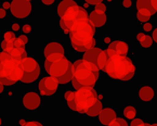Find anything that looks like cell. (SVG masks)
Returning <instances> with one entry per match:
<instances>
[{
    "mask_svg": "<svg viewBox=\"0 0 157 126\" xmlns=\"http://www.w3.org/2000/svg\"><path fill=\"white\" fill-rule=\"evenodd\" d=\"M99 80L98 68L85 60H77L73 64V86L76 90L81 88H93Z\"/></svg>",
    "mask_w": 157,
    "mask_h": 126,
    "instance_id": "6da1fadb",
    "label": "cell"
},
{
    "mask_svg": "<svg viewBox=\"0 0 157 126\" xmlns=\"http://www.w3.org/2000/svg\"><path fill=\"white\" fill-rule=\"evenodd\" d=\"M44 69L50 77L54 78L59 84H67L72 81L73 64L64 54L58 53L47 57Z\"/></svg>",
    "mask_w": 157,
    "mask_h": 126,
    "instance_id": "7a4b0ae2",
    "label": "cell"
},
{
    "mask_svg": "<svg viewBox=\"0 0 157 126\" xmlns=\"http://www.w3.org/2000/svg\"><path fill=\"white\" fill-rule=\"evenodd\" d=\"M104 71L112 78L118 81H130L136 74V65L128 57L114 56L109 59Z\"/></svg>",
    "mask_w": 157,
    "mask_h": 126,
    "instance_id": "3957f363",
    "label": "cell"
},
{
    "mask_svg": "<svg viewBox=\"0 0 157 126\" xmlns=\"http://www.w3.org/2000/svg\"><path fill=\"white\" fill-rule=\"evenodd\" d=\"M22 76L21 61L12 59L7 52H0V83L10 86L21 81Z\"/></svg>",
    "mask_w": 157,
    "mask_h": 126,
    "instance_id": "277c9868",
    "label": "cell"
},
{
    "mask_svg": "<svg viewBox=\"0 0 157 126\" xmlns=\"http://www.w3.org/2000/svg\"><path fill=\"white\" fill-rule=\"evenodd\" d=\"M80 19H88V13L83 8L79 7L78 5L71 7L60 19V26L64 33L68 34L71 32V28L74 25L76 21Z\"/></svg>",
    "mask_w": 157,
    "mask_h": 126,
    "instance_id": "5b68a950",
    "label": "cell"
},
{
    "mask_svg": "<svg viewBox=\"0 0 157 126\" xmlns=\"http://www.w3.org/2000/svg\"><path fill=\"white\" fill-rule=\"evenodd\" d=\"M98 100V93L93 88H81L75 93V105L76 111L86 113V110Z\"/></svg>",
    "mask_w": 157,
    "mask_h": 126,
    "instance_id": "8992f818",
    "label": "cell"
},
{
    "mask_svg": "<svg viewBox=\"0 0 157 126\" xmlns=\"http://www.w3.org/2000/svg\"><path fill=\"white\" fill-rule=\"evenodd\" d=\"M72 46L76 51L86 52L95 46V39L93 35L85 32H69Z\"/></svg>",
    "mask_w": 157,
    "mask_h": 126,
    "instance_id": "52a82bcc",
    "label": "cell"
},
{
    "mask_svg": "<svg viewBox=\"0 0 157 126\" xmlns=\"http://www.w3.org/2000/svg\"><path fill=\"white\" fill-rule=\"evenodd\" d=\"M21 69L23 72V76H22L21 81L25 84L35 82L40 75V66L37 60L34 58L26 57L24 60H22Z\"/></svg>",
    "mask_w": 157,
    "mask_h": 126,
    "instance_id": "ba28073f",
    "label": "cell"
},
{
    "mask_svg": "<svg viewBox=\"0 0 157 126\" xmlns=\"http://www.w3.org/2000/svg\"><path fill=\"white\" fill-rule=\"evenodd\" d=\"M10 10L13 17L17 19H26V18L32 13L33 6L32 2L28 0H17V1H12L10 5Z\"/></svg>",
    "mask_w": 157,
    "mask_h": 126,
    "instance_id": "9c48e42d",
    "label": "cell"
},
{
    "mask_svg": "<svg viewBox=\"0 0 157 126\" xmlns=\"http://www.w3.org/2000/svg\"><path fill=\"white\" fill-rule=\"evenodd\" d=\"M58 87L59 83L50 76L44 77L42 80L39 81V84H38V88L42 96H52L58 90Z\"/></svg>",
    "mask_w": 157,
    "mask_h": 126,
    "instance_id": "30bf717a",
    "label": "cell"
},
{
    "mask_svg": "<svg viewBox=\"0 0 157 126\" xmlns=\"http://www.w3.org/2000/svg\"><path fill=\"white\" fill-rule=\"evenodd\" d=\"M106 54L109 58L114 56H125L127 57L128 52H129V46L126 44L125 41L121 40H114L109 44V48H107Z\"/></svg>",
    "mask_w": 157,
    "mask_h": 126,
    "instance_id": "8fae6325",
    "label": "cell"
},
{
    "mask_svg": "<svg viewBox=\"0 0 157 126\" xmlns=\"http://www.w3.org/2000/svg\"><path fill=\"white\" fill-rule=\"evenodd\" d=\"M22 103H23V107L28 111H36L41 105V99L37 93L29 91L23 96Z\"/></svg>",
    "mask_w": 157,
    "mask_h": 126,
    "instance_id": "7c38bea8",
    "label": "cell"
},
{
    "mask_svg": "<svg viewBox=\"0 0 157 126\" xmlns=\"http://www.w3.org/2000/svg\"><path fill=\"white\" fill-rule=\"evenodd\" d=\"M85 32V33H89L91 35L94 36L95 33V27L91 24V22L88 19H80L74 23V25L71 28V32Z\"/></svg>",
    "mask_w": 157,
    "mask_h": 126,
    "instance_id": "4fadbf2b",
    "label": "cell"
},
{
    "mask_svg": "<svg viewBox=\"0 0 157 126\" xmlns=\"http://www.w3.org/2000/svg\"><path fill=\"white\" fill-rule=\"evenodd\" d=\"M88 20L91 22V24H92L94 27H102L104 24L106 23L107 18L105 13H102V12H98L93 10V11L90 12V14H89Z\"/></svg>",
    "mask_w": 157,
    "mask_h": 126,
    "instance_id": "5bb4252c",
    "label": "cell"
},
{
    "mask_svg": "<svg viewBox=\"0 0 157 126\" xmlns=\"http://www.w3.org/2000/svg\"><path fill=\"white\" fill-rule=\"evenodd\" d=\"M115 119H117L116 117V112L113 109H111V108L102 109V111L99 114V121L102 125H109Z\"/></svg>",
    "mask_w": 157,
    "mask_h": 126,
    "instance_id": "9a60e30c",
    "label": "cell"
},
{
    "mask_svg": "<svg viewBox=\"0 0 157 126\" xmlns=\"http://www.w3.org/2000/svg\"><path fill=\"white\" fill-rule=\"evenodd\" d=\"M44 57H49L52 56V54H64V47L60 44V42L56 41H52L49 42V44L46 45L44 49Z\"/></svg>",
    "mask_w": 157,
    "mask_h": 126,
    "instance_id": "2e32d148",
    "label": "cell"
},
{
    "mask_svg": "<svg viewBox=\"0 0 157 126\" xmlns=\"http://www.w3.org/2000/svg\"><path fill=\"white\" fill-rule=\"evenodd\" d=\"M154 89L152 88L151 86H142L141 88L139 89L138 96L139 99L143 102H150V101L153 100L154 98Z\"/></svg>",
    "mask_w": 157,
    "mask_h": 126,
    "instance_id": "e0dca14e",
    "label": "cell"
},
{
    "mask_svg": "<svg viewBox=\"0 0 157 126\" xmlns=\"http://www.w3.org/2000/svg\"><path fill=\"white\" fill-rule=\"evenodd\" d=\"M101 51H102V50L100 49V48H95V47H93V48L87 50V51L83 53L82 60L88 61V62L92 63V64H94V65H95V64H97V60H98V58H99ZM95 66H97V65H95Z\"/></svg>",
    "mask_w": 157,
    "mask_h": 126,
    "instance_id": "ac0fdd59",
    "label": "cell"
},
{
    "mask_svg": "<svg viewBox=\"0 0 157 126\" xmlns=\"http://www.w3.org/2000/svg\"><path fill=\"white\" fill-rule=\"evenodd\" d=\"M9 56L11 57L12 59H14V60L22 61L27 57V53H26L25 48H13V49L9 52Z\"/></svg>",
    "mask_w": 157,
    "mask_h": 126,
    "instance_id": "d6986e66",
    "label": "cell"
},
{
    "mask_svg": "<svg viewBox=\"0 0 157 126\" xmlns=\"http://www.w3.org/2000/svg\"><path fill=\"white\" fill-rule=\"evenodd\" d=\"M102 111V102L98 99L92 105L88 108L86 110V113L89 115V116H97L100 114V112Z\"/></svg>",
    "mask_w": 157,
    "mask_h": 126,
    "instance_id": "ffe728a7",
    "label": "cell"
},
{
    "mask_svg": "<svg viewBox=\"0 0 157 126\" xmlns=\"http://www.w3.org/2000/svg\"><path fill=\"white\" fill-rule=\"evenodd\" d=\"M136 39H138V41L140 42L141 47H143L144 49H148V48H151L152 45H153L152 38H151L150 36L143 34V33L138 34V35H136Z\"/></svg>",
    "mask_w": 157,
    "mask_h": 126,
    "instance_id": "44dd1931",
    "label": "cell"
},
{
    "mask_svg": "<svg viewBox=\"0 0 157 126\" xmlns=\"http://www.w3.org/2000/svg\"><path fill=\"white\" fill-rule=\"evenodd\" d=\"M76 5H77V3L75 2V1H73V0H64V1H62V2L59 3V6H58V14L60 15V18L62 17L63 14H64L65 12L69 9V8L73 7V6H76Z\"/></svg>",
    "mask_w": 157,
    "mask_h": 126,
    "instance_id": "7402d4cb",
    "label": "cell"
},
{
    "mask_svg": "<svg viewBox=\"0 0 157 126\" xmlns=\"http://www.w3.org/2000/svg\"><path fill=\"white\" fill-rule=\"evenodd\" d=\"M109 58L107 57L106 52L102 50L101 53H100V56H99V58H98V60H97V64H95L97 68H98V70H105L107 62H109Z\"/></svg>",
    "mask_w": 157,
    "mask_h": 126,
    "instance_id": "603a6c76",
    "label": "cell"
},
{
    "mask_svg": "<svg viewBox=\"0 0 157 126\" xmlns=\"http://www.w3.org/2000/svg\"><path fill=\"white\" fill-rule=\"evenodd\" d=\"M152 17V13H151L148 10L145 9H140L136 12V18L140 22H143V23H147L148 20Z\"/></svg>",
    "mask_w": 157,
    "mask_h": 126,
    "instance_id": "cb8c5ba5",
    "label": "cell"
},
{
    "mask_svg": "<svg viewBox=\"0 0 157 126\" xmlns=\"http://www.w3.org/2000/svg\"><path fill=\"white\" fill-rule=\"evenodd\" d=\"M124 115H125L126 119L128 120H133L136 116V113H138V110L136 108H134L133 105H127V107L124 108Z\"/></svg>",
    "mask_w": 157,
    "mask_h": 126,
    "instance_id": "d4e9b609",
    "label": "cell"
},
{
    "mask_svg": "<svg viewBox=\"0 0 157 126\" xmlns=\"http://www.w3.org/2000/svg\"><path fill=\"white\" fill-rule=\"evenodd\" d=\"M65 100L69 109L73 111H76V105H75V93L74 91H66L65 93Z\"/></svg>",
    "mask_w": 157,
    "mask_h": 126,
    "instance_id": "484cf974",
    "label": "cell"
},
{
    "mask_svg": "<svg viewBox=\"0 0 157 126\" xmlns=\"http://www.w3.org/2000/svg\"><path fill=\"white\" fill-rule=\"evenodd\" d=\"M136 8L138 10L140 9H145V10H148V11L152 13V15L156 12L152 9V3L151 1H145V0H140V1H136Z\"/></svg>",
    "mask_w": 157,
    "mask_h": 126,
    "instance_id": "4316f807",
    "label": "cell"
},
{
    "mask_svg": "<svg viewBox=\"0 0 157 126\" xmlns=\"http://www.w3.org/2000/svg\"><path fill=\"white\" fill-rule=\"evenodd\" d=\"M1 48H2L3 52H7V53H9V52L14 48L13 41H6V40H3V41L1 42Z\"/></svg>",
    "mask_w": 157,
    "mask_h": 126,
    "instance_id": "83f0119b",
    "label": "cell"
},
{
    "mask_svg": "<svg viewBox=\"0 0 157 126\" xmlns=\"http://www.w3.org/2000/svg\"><path fill=\"white\" fill-rule=\"evenodd\" d=\"M107 126H128L127 122L124 119H115L112 123H109Z\"/></svg>",
    "mask_w": 157,
    "mask_h": 126,
    "instance_id": "f1b7e54d",
    "label": "cell"
},
{
    "mask_svg": "<svg viewBox=\"0 0 157 126\" xmlns=\"http://www.w3.org/2000/svg\"><path fill=\"white\" fill-rule=\"evenodd\" d=\"M3 38H5L3 40H6V41H14L16 37L13 32H6L5 35H3Z\"/></svg>",
    "mask_w": 157,
    "mask_h": 126,
    "instance_id": "f546056e",
    "label": "cell"
},
{
    "mask_svg": "<svg viewBox=\"0 0 157 126\" xmlns=\"http://www.w3.org/2000/svg\"><path fill=\"white\" fill-rule=\"evenodd\" d=\"M94 11H98V12H102V13H105V11H106V6L104 5L103 2H100L98 3V5H95V9Z\"/></svg>",
    "mask_w": 157,
    "mask_h": 126,
    "instance_id": "4dcf8cb0",
    "label": "cell"
},
{
    "mask_svg": "<svg viewBox=\"0 0 157 126\" xmlns=\"http://www.w3.org/2000/svg\"><path fill=\"white\" fill-rule=\"evenodd\" d=\"M21 126H44V125L38 121H28V122H24Z\"/></svg>",
    "mask_w": 157,
    "mask_h": 126,
    "instance_id": "1f68e13d",
    "label": "cell"
},
{
    "mask_svg": "<svg viewBox=\"0 0 157 126\" xmlns=\"http://www.w3.org/2000/svg\"><path fill=\"white\" fill-rule=\"evenodd\" d=\"M142 123H143V120H142V119L134 117V119L131 121V123H130V126H139V125H141Z\"/></svg>",
    "mask_w": 157,
    "mask_h": 126,
    "instance_id": "d6a6232c",
    "label": "cell"
},
{
    "mask_svg": "<svg viewBox=\"0 0 157 126\" xmlns=\"http://www.w3.org/2000/svg\"><path fill=\"white\" fill-rule=\"evenodd\" d=\"M33 30L32 25H29V24H24L23 27H22V30H23V33L27 34V33H30Z\"/></svg>",
    "mask_w": 157,
    "mask_h": 126,
    "instance_id": "836d02e7",
    "label": "cell"
},
{
    "mask_svg": "<svg viewBox=\"0 0 157 126\" xmlns=\"http://www.w3.org/2000/svg\"><path fill=\"white\" fill-rule=\"evenodd\" d=\"M143 30L144 32H146V33H147V32H151V30H152V24L151 23H145L143 25Z\"/></svg>",
    "mask_w": 157,
    "mask_h": 126,
    "instance_id": "e575fe53",
    "label": "cell"
},
{
    "mask_svg": "<svg viewBox=\"0 0 157 126\" xmlns=\"http://www.w3.org/2000/svg\"><path fill=\"white\" fill-rule=\"evenodd\" d=\"M153 39V41H155L156 42V40H157V30L155 28L154 30H153V33H152V37H151Z\"/></svg>",
    "mask_w": 157,
    "mask_h": 126,
    "instance_id": "d590c367",
    "label": "cell"
},
{
    "mask_svg": "<svg viewBox=\"0 0 157 126\" xmlns=\"http://www.w3.org/2000/svg\"><path fill=\"white\" fill-rule=\"evenodd\" d=\"M6 15H7V13H6V10H3V9H1V8H0V20L5 19Z\"/></svg>",
    "mask_w": 157,
    "mask_h": 126,
    "instance_id": "8d00e7d4",
    "label": "cell"
},
{
    "mask_svg": "<svg viewBox=\"0 0 157 126\" xmlns=\"http://www.w3.org/2000/svg\"><path fill=\"white\" fill-rule=\"evenodd\" d=\"M19 38H20V39H21L22 41H23V42H24V44H25V45H26V44H27V42H28V38L26 37L25 35H21V36H20Z\"/></svg>",
    "mask_w": 157,
    "mask_h": 126,
    "instance_id": "74e56055",
    "label": "cell"
},
{
    "mask_svg": "<svg viewBox=\"0 0 157 126\" xmlns=\"http://www.w3.org/2000/svg\"><path fill=\"white\" fill-rule=\"evenodd\" d=\"M131 5H132L131 1H123V6L125 8H130L131 7Z\"/></svg>",
    "mask_w": 157,
    "mask_h": 126,
    "instance_id": "f35d334b",
    "label": "cell"
},
{
    "mask_svg": "<svg viewBox=\"0 0 157 126\" xmlns=\"http://www.w3.org/2000/svg\"><path fill=\"white\" fill-rule=\"evenodd\" d=\"M10 5H11V2H3V5H2L3 10H6V9H10Z\"/></svg>",
    "mask_w": 157,
    "mask_h": 126,
    "instance_id": "ab89813d",
    "label": "cell"
},
{
    "mask_svg": "<svg viewBox=\"0 0 157 126\" xmlns=\"http://www.w3.org/2000/svg\"><path fill=\"white\" fill-rule=\"evenodd\" d=\"M12 27H13V30H20V26L17 23H14L13 25H12Z\"/></svg>",
    "mask_w": 157,
    "mask_h": 126,
    "instance_id": "60d3db41",
    "label": "cell"
},
{
    "mask_svg": "<svg viewBox=\"0 0 157 126\" xmlns=\"http://www.w3.org/2000/svg\"><path fill=\"white\" fill-rule=\"evenodd\" d=\"M42 5H47V6H51V5H53L54 1H42Z\"/></svg>",
    "mask_w": 157,
    "mask_h": 126,
    "instance_id": "b9f144b4",
    "label": "cell"
},
{
    "mask_svg": "<svg viewBox=\"0 0 157 126\" xmlns=\"http://www.w3.org/2000/svg\"><path fill=\"white\" fill-rule=\"evenodd\" d=\"M2 91H3V85L0 83V93H2Z\"/></svg>",
    "mask_w": 157,
    "mask_h": 126,
    "instance_id": "7bdbcfd3",
    "label": "cell"
},
{
    "mask_svg": "<svg viewBox=\"0 0 157 126\" xmlns=\"http://www.w3.org/2000/svg\"><path fill=\"white\" fill-rule=\"evenodd\" d=\"M139 126H150V124H146V123H144V122H143L141 125H139Z\"/></svg>",
    "mask_w": 157,
    "mask_h": 126,
    "instance_id": "ee69618b",
    "label": "cell"
},
{
    "mask_svg": "<svg viewBox=\"0 0 157 126\" xmlns=\"http://www.w3.org/2000/svg\"><path fill=\"white\" fill-rule=\"evenodd\" d=\"M0 126H2V119H1V116H0Z\"/></svg>",
    "mask_w": 157,
    "mask_h": 126,
    "instance_id": "f6af8a7d",
    "label": "cell"
},
{
    "mask_svg": "<svg viewBox=\"0 0 157 126\" xmlns=\"http://www.w3.org/2000/svg\"><path fill=\"white\" fill-rule=\"evenodd\" d=\"M150 126H157L156 124H152V125H150Z\"/></svg>",
    "mask_w": 157,
    "mask_h": 126,
    "instance_id": "bcb514c9",
    "label": "cell"
}]
</instances>
